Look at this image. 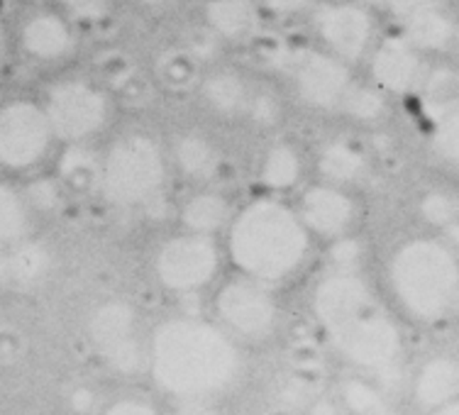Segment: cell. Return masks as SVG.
<instances>
[{
  "instance_id": "cell-10",
  "label": "cell",
  "mask_w": 459,
  "mask_h": 415,
  "mask_svg": "<svg viewBox=\"0 0 459 415\" xmlns=\"http://www.w3.org/2000/svg\"><path fill=\"white\" fill-rule=\"evenodd\" d=\"M89 337L108 367L120 374H137L147 364V347L140 340V320L130 303L108 300L93 310Z\"/></svg>"
},
{
  "instance_id": "cell-21",
  "label": "cell",
  "mask_w": 459,
  "mask_h": 415,
  "mask_svg": "<svg viewBox=\"0 0 459 415\" xmlns=\"http://www.w3.org/2000/svg\"><path fill=\"white\" fill-rule=\"evenodd\" d=\"M20 45L30 59L54 64L74 52V30L56 13H35L20 30Z\"/></svg>"
},
{
  "instance_id": "cell-39",
  "label": "cell",
  "mask_w": 459,
  "mask_h": 415,
  "mask_svg": "<svg viewBox=\"0 0 459 415\" xmlns=\"http://www.w3.org/2000/svg\"><path fill=\"white\" fill-rule=\"evenodd\" d=\"M96 403V393L89 386H76L69 396V408L76 415H89Z\"/></svg>"
},
{
  "instance_id": "cell-6",
  "label": "cell",
  "mask_w": 459,
  "mask_h": 415,
  "mask_svg": "<svg viewBox=\"0 0 459 415\" xmlns=\"http://www.w3.org/2000/svg\"><path fill=\"white\" fill-rule=\"evenodd\" d=\"M225 247L218 238L198 232H177L161 239L152 255V274L161 289L177 296H191L208 289L221 274Z\"/></svg>"
},
{
  "instance_id": "cell-42",
  "label": "cell",
  "mask_w": 459,
  "mask_h": 415,
  "mask_svg": "<svg viewBox=\"0 0 459 415\" xmlns=\"http://www.w3.org/2000/svg\"><path fill=\"white\" fill-rule=\"evenodd\" d=\"M142 10H147V13H161V10H169L177 0H134Z\"/></svg>"
},
{
  "instance_id": "cell-4",
  "label": "cell",
  "mask_w": 459,
  "mask_h": 415,
  "mask_svg": "<svg viewBox=\"0 0 459 415\" xmlns=\"http://www.w3.org/2000/svg\"><path fill=\"white\" fill-rule=\"evenodd\" d=\"M384 274L394 306L415 325H440L459 313V255L440 235L398 242Z\"/></svg>"
},
{
  "instance_id": "cell-26",
  "label": "cell",
  "mask_w": 459,
  "mask_h": 415,
  "mask_svg": "<svg viewBox=\"0 0 459 415\" xmlns=\"http://www.w3.org/2000/svg\"><path fill=\"white\" fill-rule=\"evenodd\" d=\"M32 208L25 194L0 184V245H18L32 230Z\"/></svg>"
},
{
  "instance_id": "cell-7",
  "label": "cell",
  "mask_w": 459,
  "mask_h": 415,
  "mask_svg": "<svg viewBox=\"0 0 459 415\" xmlns=\"http://www.w3.org/2000/svg\"><path fill=\"white\" fill-rule=\"evenodd\" d=\"M215 318L235 340L262 342L272 337L279 327V300L274 286L235 274L218 286L212 296Z\"/></svg>"
},
{
  "instance_id": "cell-8",
  "label": "cell",
  "mask_w": 459,
  "mask_h": 415,
  "mask_svg": "<svg viewBox=\"0 0 459 415\" xmlns=\"http://www.w3.org/2000/svg\"><path fill=\"white\" fill-rule=\"evenodd\" d=\"M310 30L320 49L354 66L377 45V10L362 0H323L310 10Z\"/></svg>"
},
{
  "instance_id": "cell-23",
  "label": "cell",
  "mask_w": 459,
  "mask_h": 415,
  "mask_svg": "<svg viewBox=\"0 0 459 415\" xmlns=\"http://www.w3.org/2000/svg\"><path fill=\"white\" fill-rule=\"evenodd\" d=\"M401 35L425 56L447 52L457 39V22L440 3L423 5L401 20Z\"/></svg>"
},
{
  "instance_id": "cell-3",
  "label": "cell",
  "mask_w": 459,
  "mask_h": 415,
  "mask_svg": "<svg viewBox=\"0 0 459 415\" xmlns=\"http://www.w3.org/2000/svg\"><path fill=\"white\" fill-rule=\"evenodd\" d=\"M313 242L293 203L262 194L235 211L225 230V255L238 274L279 286L303 272Z\"/></svg>"
},
{
  "instance_id": "cell-41",
  "label": "cell",
  "mask_w": 459,
  "mask_h": 415,
  "mask_svg": "<svg viewBox=\"0 0 459 415\" xmlns=\"http://www.w3.org/2000/svg\"><path fill=\"white\" fill-rule=\"evenodd\" d=\"M435 235H440V238L445 239V242H447V245H450V247L459 255V220L452 222L450 228H445L442 232H435Z\"/></svg>"
},
{
  "instance_id": "cell-40",
  "label": "cell",
  "mask_w": 459,
  "mask_h": 415,
  "mask_svg": "<svg viewBox=\"0 0 459 415\" xmlns=\"http://www.w3.org/2000/svg\"><path fill=\"white\" fill-rule=\"evenodd\" d=\"M306 415H344V408L337 398L318 396L306 406Z\"/></svg>"
},
{
  "instance_id": "cell-18",
  "label": "cell",
  "mask_w": 459,
  "mask_h": 415,
  "mask_svg": "<svg viewBox=\"0 0 459 415\" xmlns=\"http://www.w3.org/2000/svg\"><path fill=\"white\" fill-rule=\"evenodd\" d=\"M459 396V357L455 354H433L428 357L411 379V403L420 413Z\"/></svg>"
},
{
  "instance_id": "cell-2",
  "label": "cell",
  "mask_w": 459,
  "mask_h": 415,
  "mask_svg": "<svg viewBox=\"0 0 459 415\" xmlns=\"http://www.w3.org/2000/svg\"><path fill=\"white\" fill-rule=\"evenodd\" d=\"M154 384L177 401L215 398L242 376V352L221 323L177 316L154 327L147 345Z\"/></svg>"
},
{
  "instance_id": "cell-17",
  "label": "cell",
  "mask_w": 459,
  "mask_h": 415,
  "mask_svg": "<svg viewBox=\"0 0 459 415\" xmlns=\"http://www.w3.org/2000/svg\"><path fill=\"white\" fill-rule=\"evenodd\" d=\"M169 161L178 177L195 186H208L218 177L222 154L218 142L204 130H184L169 144Z\"/></svg>"
},
{
  "instance_id": "cell-1",
  "label": "cell",
  "mask_w": 459,
  "mask_h": 415,
  "mask_svg": "<svg viewBox=\"0 0 459 415\" xmlns=\"http://www.w3.org/2000/svg\"><path fill=\"white\" fill-rule=\"evenodd\" d=\"M313 318L344 362L367 374H389L406 354L398 320L359 272L330 269L310 293Z\"/></svg>"
},
{
  "instance_id": "cell-14",
  "label": "cell",
  "mask_w": 459,
  "mask_h": 415,
  "mask_svg": "<svg viewBox=\"0 0 459 415\" xmlns=\"http://www.w3.org/2000/svg\"><path fill=\"white\" fill-rule=\"evenodd\" d=\"M367 73L374 86H379L386 96H411L413 91L423 89L428 81L425 54L415 49L406 37H386L374 45L367 56Z\"/></svg>"
},
{
  "instance_id": "cell-30",
  "label": "cell",
  "mask_w": 459,
  "mask_h": 415,
  "mask_svg": "<svg viewBox=\"0 0 459 415\" xmlns=\"http://www.w3.org/2000/svg\"><path fill=\"white\" fill-rule=\"evenodd\" d=\"M418 215L430 230L442 232L459 220V195L447 188H430L418 198Z\"/></svg>"
},
{
  "instance_id": "cell-27",
  "label": "cell",
  "mask_w": 459,
  "mask_h": 415,
  "mask_svg": "<svg viewBox=\"0 0 459 415\" xmlns=\"http://www.w3.org/2000/svg\"><path fill=\"white\" fill-rule=\"evenodd\" d=\"M59 181L71 191H91L100 184V157L86 144H71L59 161Z\"/></svg>"
},
{
  "instance_id": "cell-28",
  "label": "cell",
  "mask_w": 459,
  "mask_h": 415,
  "mask_svg": "<svg viewBox=\"0 0 459 415\" xmlns=\"http://www.w3.org/2000/svg\"><path fill=\"white\" fill-rule=\"evenodd\" d=\"M10 279L18 283H37L42 281L49 269H52V252L35 239H22L13 245V252L8 256Z\"/></svg>"
},
{
  "instance_id": "cell-16",
  "label": "cell",
  "mask_w": 459,
  "mask_h": 415,
  "mask_svg": "<svg viewBox=\"0 0 459 415\" xmlns=\"http://www.w3.org/2000/svg\"><path fill=\"white\" fill-rule=\"evenodd\" d=\"M262 8L256 0H205L201 18L205 30L225 45H249L262 30Z\"/></svg>"
},
{
  "instance_id": "cell-34",
  "label": "cell",
  "mask_w": 459,
  "mask_h": 415,
  "mask_svg": "<svg viewBox=\"0 0 459 415\" xmlns=\"http://www.w3.org/2000/svg\"><path fill=\"white\" fill-rule=\"evenodd\" d=\"M256 3L262 13L274 18H300V15H310V10L316 8V0H256Z\"/></svg>"
},
{
  "instance_id": "cell-32",
  "label": "cell",
  "mask_w": 459,
  "mask_h": 415,
  "mask_svg": "<svg viewBox=\"0 0 459 415\" xmlns=\"http://www.w3.org/2000/svg\"><path fill=\"white\" fill-rule=\"evenodd\" d=\"M25 198L32 212H54L62 203V188L52 178H39L35 184H30Z\"/></svg>"
},
{
  "instance_id": "cell-33",
  "label": "cell",
  "mask_w": 459,
  "mask_h": 415,
  "mask_svg": "<svg viewBox=\"0 0 459 415\" xmlns=\"http://www.w3.org/2000/svg\"><path fill=\"white\" fill-rule=\"evenodd\" d=\"M330 245V262L333 269H342V272H359V256H362V247L352 235L337 238Z\"/></svg>"
},
{
  "instance_id": "cell-24",
  "label": "cell",
  "mask_w": 459,
  "mask_h": 415,
  "mask_svg": "<svg viewBox=\"0 0 459 415\" xmlns=\"http://www.w3.org/2000/svg\"><path fill=\"white\" fill-rule=\"evenodd\" d=\"M340 403L350 415H394L389 396L374 381L347 376L340 384Z\"/></svg>"
},
{
  "instance_id": "cell-35",
  "label": "cell",
  "mask_w": 459,
  "mask_h": 415,
  "mask_svg": "<svg viewBox=\"0 0 459 415\" xmlns=\"http://www.w3.org/2000/svg\"><path fill=\"white\" fill-rule=\"evenodd\" d=\"M367 3L371 10H377V13H389L394 18L403 20L406 15L415 13L418 8H423V5H430V3H437V0H362Z\"/></svg>"
},
{
  "instance_id": "cell-43",
  "label": "cell",
  "mask_w": 459,
  "mask_h": 415,
  "mask_svg": "<svg viewBox=\"0 0 459 415\" xmlns=\"http://www.w3.org/2000/svg\"><path fill=\"white\" fill-rule=\"evenodd\" d=\"M425 415H459V396L447 401V403H442V406L433 408L430 413H425Z\"/></svg>"
},
{
  "instance_id": "cell-22",
  "label": "cell",
  "mask_w": 459,
  "mask_h": 415,
  "mask_svg": "<svg viewBox=\"0 0 459 415\" xmlns=\"http://www.w3.org/2000/svg\"><path fill=\"white\" fill-rule=\"evenodd\" d=\"M369 154L364 151L362 144L344 137L323 142L316 151V171L320 181L327 184L354 188L369 177Z\"/></svg>"
},
{
  "instance_id": "cell-15",
  "label": "cell",
  "mask_w": 459,
  "mask_h": 415,
  "mask_svg": "<svg viewBox=\"0 0 459 415\" xmlns=\"http://www.w3.org/2000/svg\"><path fill=\"white\" fill-rule=\"evenodd\" d=\"M255 96L252 81L238 69H211L198 81V98L218 120H245Z\"/></svg>"
},
{
  "instance_id": "cell-12",
  "label": "cell",
  "mask_w": 459,
  "mask_h": 415,
  "mask_svg": "<svg viewBox=\"0 0 459 415\" xmlns=\"http://www.w3.org/2000/svg\"><path fill=\"white\" fill-rule=\"evenodd\" d=\"M291 86L296 98L310 110L340 113L344 98L354 86L352 64L316 47L293 62Z\"/></svg>"
},
{
  "instance_id": "cell-9",
  "label": "cell",
  "mask_w": 459,
  "mask_h": 415,
  "mask_svg": "<svg viewBox=\"0 0 459 415\" xmlns=\"http://www.w3.org/2000/svg\"><path fill=\"white\" fill-rule=\"evenodd\" d=\"M47 117L54 134L69 144H83L106 130L113 103L106 91L91 81H62L47 93Z\"/></svg>"
},
{
  "instance_id": "cell-36",
  "label": "cell",
  "mask_w": 459,
  "mask_h": 415,
  "mask_svg": "<svg viewBox=\"0 0 459 415\" xmlns=\"http://www.w3.org/2000/svg\"><path fill=\"white\" fill-rule=\"evenodd\" d=\"M103 415H161L157 411L154 403L150 401H144V398H137V396H125V398H117L115 403L103 411Z\"/></svg>"
},
{
  "instance_id": "cell-44",
  "label": "cell",
  "mask_w": 459,
  "mask_h": 415,
  "mask_svg": "<svg viewBox=\"0 0 459 415\" xmlns=\"http://www.w3.org/2000/svg\"><path fill=\"white\" fill-rule=\"evenodd\" d=\"M10 279V269H8V256L0 255V286Z\"/></svg>"
},
{
  "instance_id": "cell-37",
  "label": "cell",
  "mask_w": 459,
  "mask_h": 415,
  "mask_svg": "<svg viewBox=\"0 0 459 415\" xmlns=\"http://www.w3.org/2000/svg\"><path fill=\"white\" fill-rule=\"evenodd\" d=\"M59 3L79 20H100L110 5V0H59Z\"/></svg>"
},
{
  "instance_id": "cell-20",
  "label": "cell",
  "mask_w": 459,
  "mask_h": 415,
  "mask_svg": "<svg viewBox=\"0 0 459 415\" xmlns=\"http://www.w3.org/2000/svg\"><path fill=\"white\" fill-rule=\"evenodd\" d=\"M235 211L238 208L230 203V195L222 194L221 188H212L211 184L195 186L194 194L186 195L178 205V228L186 232L218 238L228 230Z\"/></svg>"
},
{
  "instance_id": "cell-45",
  "label": "cell",
  "mask_w": 459,
  "mask_h": 415,
  "mask_svg": "<svg viewBox=\"0 0 459 415\" xmlns=\"http://www.w3.org/2000/svg\"><path fill=\"white\" fill-rule=\"evenodd\" d=\"M5 52H8V37H5L3 25H0V64L5 62Z\"/></svg>"
},
{
  "instance_id": "cell-13",
  "label": "cell",
  "mask_w": 459,
  "mask_h": 415,
  "mask_svg": "<svg viewBox=\"0 0 459 415\" xmlns=\"http://www.w3.org/2000/svg\"><path fill=\"white\" fill-rule=\"evenodd\" d=\"M293 208L310 235L325 242L352 235L354 225L359 220V203L352 188L327 184L320 178L316 184L300 186Z\"/></svg>"
},
{
  "instance_id": "cell-25",
  "label": "cell",
  "mask_w": 459,
  "mask_h": 415,
  "mask_svg": "<svg viewBox=\"0 0 459 415\" xmlns=\"http://www.w3.org/2000/svg\"><path fill=\"white\" fill-rule=\"evenodd\" d=\"M389 98L391 96H386V93H384L379 86H374L371 81H367V83L354 81V86L350 89L347 98H344L340 113H342L350 123L377 125L386 117V113H389Z\"/></svg>"
},
{
  "instance_id": "cell-31",
  "label": "cell",
  "mask_w": 459,
  "mask_h": 415,
  "mask_svg": "<svg viewBox=\"0 0 459 415\" xmlns=\"http://www.w3.org/2000/svg\"><path fill=\"white\" fill-rule=\"evenodd\" d=\"M279 117H281V103H279V98L266 93V91L255 89V96H252V103H249L245 120H249L256 127H272V125L279 123Z\"/></svg>"
},
{
  "instance_id": "cell-5",
  "label": "cell",
  "mask_w": 459,
  "mask_h": 415,
  "mask_svg": "<svg viewBox=\"0 0 459 415\" xmlns=\"http://www.w3.org/2000/svg\"><path fill=\"white\" fill-rule=\"evenodd\" d=\"M169 147L152 133L120 134L100 157L98 194L117 211H140L160 201L171 177Z\"/></svg>"
},
{
  "instance_id": "cell-29",
  "label": "cell",
  "mask_w": 459,
  "mask_h": 415,
  "mask_svg": "<svg viewBox=\"0 0 459 415\" xmlns=\"http://www.w3.org/2000/svg\"><path fill=\"white\" fill-rule=\"evenodd\" d=\"M430 151L442 167L459 178V106L447 108L433 125Z\"/></svg>"
},
{
  "instance_id": "cell-19",
  "label": "cell",
  "mask_w": 459,
  "mask_h": 415,
  "mask_svg": "<svg viewBox=\"0 0 459 415\" xmlns=\"http://www.w3.org/2000/svg\"><path fill=\"white\" fill-rule=\"evenodd\" d=\"M306 178V160L293 142L276 140L266 144L256 161V184L262 194L286 195L299 191Z\"/></svg>"
},
{
  "instance_id": "cell-11",
  "label": "cell",
  "mask_w": 459,
  "mask_h": 415,
  "mask_svg": "<svg viewBox=\"0 0 459 415\" xmlns=\"http://www.w3.org/2000/svg\"><path fill=\"white\" fill-rule=\"evenodd\" d=\"M56 137L45 106L13 100L0 108V164L15 171L37 167Z\"/></svg>"
},
{
  "instance_id": "cell-38",
  "label": "cell",
  "mask_w": 459,
  "mask_h": 415,
  "mask_svg": "<svg viewBox=\"0 0 459 415\" xmlns=\"http://www.w3.org/2000/svg\"><path fill=\"white\" fill-rule=\"evenodd\" d=\"M171 415H225L212 398H188V401H177V408Z\"/></svg>"
}]
</instances>
